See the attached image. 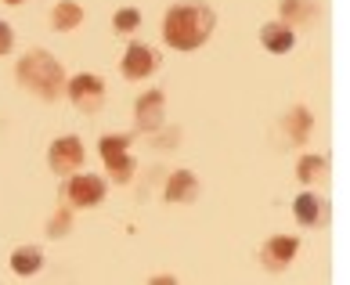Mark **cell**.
<instances>
[{"label": "cell", "instance_id": "1", "mask_svg": "<svg viewBox=\"0 0 350 285\" xmlns=\"http://www.w3.org/2000/svg\"><path fill=\"white\" fill-rule=\"evenodd\" d=\"M213 8L206 4H180V8H170L163 18V40L177 47V51H196L210 40L213 33Z\"/></svg>", "mask_w": 350, "mask_h": 285}, {"label": "cell", "instance_id": "2", "mask_svg": "<svg viewBox=\"0 0 350 285\" xmlns=\"http://www.w3.org/2000/svg\"><path fill=\"white\" fill-rule=\"evenodd\" d=\"M15 76H18V83L25 90H33L36 98H44V101H58V94H66V69H62V62L58 58H51L47 51H29L25 58H18V66H15Z\"/></svg>", "mask_w": 350, "mask_h": 285}, {"label": "cell", "instance_id": "3", "mask_svg": "<svg viewBox=\"0 0 350 285\" xmlns=\"http://www.w3.org/2000/svg\"><path fill=\"white\" fill-rule=\"evenodd\" d=\"M66 94L72 98V105L80 112H87V116L105 105V83H101V76H94V72L72 76V80L66 83Z\"/></svg>", "mask_w": 350, "mask_h": 285}, {"label": "cell", "instance_id": "4", "mask_svg": "<svg viewBox=\"0 0 350 285\" xmlns=\"http://www.w3.org/2000/svg\"><path fill=\"white\" fill-rule=\"evenodd\" d=\"M126 145H131L126 134H105L101 137V159H105L109 174L116 180H131L134 177V159L126 155Z\"/></svg>", "mask_w": 350, "mask_h": 285}, {"label": "cell", "instance_id": "5", "mask_svg": "<svg viewBox=\"0 0 350 285\" xmlns=\"http://www.w3.org/2000/svg\"><path fill=\"white\" fill-rule=\"evenodd\" d=\"M47 163H51L55 174H76L83 166V141L76 134L58 137L55 145H51V152H47Z\"/></svg>", "mask_w": 350, "mask_h": 285}, {"label": "cell", "instance_id": "6", "mask_svg": "<svg viewBox=\"0 0 350 285\" xmlns=\"http://www.w3.org/2000/svg\"><path fill=\"white\" fill-rule=\"evenodd\" d=\"M66 195L72 206H98L101 199H105V180H101L98 174H76L69 180Z\"/></svg>", "mask_w": 350, "mask_h": 285}, {"label": "cell", "instance_id": "7", "mask_svg": "<svg viewBox=\"0 0 350 285\" xmlns=\"http://www.w3.org/2000/svg\"><path fill=\"white\" fill-rule=\"evenodd\" d=\"M159 69V58H155V51L148 44H131L123 55V76L126 80H145Z\"/></svg>", "mask_w": 350, "mask_h": 285}, {"label": "cell", "instance_id": "8", "mask_svg": "<svg viewBox=\"0 0 350 285\" xmlns=\"http://www.w3.org/2000/svg\"><path fill=\"white\" fill-rule=\"evenodd\" d=\"M163 105H166V98H163V90H148V94H141L137 98V131H145V134H152V131H159L163 126Z\"/></svg>", "mask_w": 350, "mask_h": 285}, {"label": "cell", "instance_id": "9", "mask_svg": "<svg viewBox=\"0 0 350 285\" xmlns=\"http://www.w3.org/2000/svg\"><path fill=\"white\" fill-rule=\"evenodd\" d=\"M296 249H300V239L278 235V239H271V242L264 245V264H267L271 271H282V267L296 256Z\"/></svg>", "mask_w": 350, "mask_h": 285}, {"label": "cell", "instance_id": "10", "mask_svg": "<svg viewBox=\"0 0 350 285\" xmlns=\"http://www.w3.org/2000/svg\"><path fill=\"white\" fill-rule=\"evenodd\" d=\"M260 40L271 55H285V51L296 47V33H293V25H285V22H267L260 29Z\"/></svg>", "mask_w": 350, "mask_h": 285}, {"label": "cell", "instance_id": "11", "mask_svg": "<svg viewBox=\"0 0 350 285\" xmlns=\"http://www.w3.org/2000/svg\"><path fill=\"white\" fill-rule=\"evenodd\" d=\"M199 195V180L188 170H177L170 180H166V202H191Z\"/></svg>", "mask_w": 350, "mask_h": 285}, {"label": "cell", "instance_id": "12", "mask_svg": "<svg viewBox=\"0 0 350 285\" xmlns=\"http://www.w3.org/2000/svg\"><path fill=\"white\" fill-rule=\"evenodd\" d=\"M40 264H44L40 245H18V249L11 253V271H15V275H36Z\"/></svg>", "mask_w": 350, "mask_h": 285}, {"label": "cell", "instance_id": "13", "mask_svg": "<svg viewBox=\"0 0 350 285\" xmlns=\"http://www.w3.org/2000/svg\"><path fill=\"white\" fill-rule=\"evenodd\" d=\"M51 22H55L58 33H69V29H76V25L83 22V8L72 4V0H62V4L55 8V15H51Z\"/></svg>", "mask_w": 350, "mask_h": 285}, {"label": "cell", "instance_id": "14", "mask_svg": "<svg viewBox=\"0 0 350 285\" xmlns=\"http://www.w3.org/2000/svg\"><path fill=\"white\" fill-rule=\"evenodd\" d=\"M293 210H296V220H300L304 228H310V224H318V220H321V202H318V195H310V191L296 195Z\"/></svg>", "mask_w": 350, "mask_h": 285}, {"label": "cell", "instance_id": "15", "mask_svg": "<svg viewBox=\"0 0 350 285\" xmlns=\"http://www.w3.org/2000/svg\"><path fill=\"white\" fill-rule=\"evenodd\" d=\"M285 131H289V137L296 141V145H304L307 134H310V112H307L304 105H296V109L289 112V120H285Z\"/></svg>", "mask_w": 350, "mask_h": 285}, {"label": "cell", "instance_id": "16", "mask_svg": "<svg viewBox=\"0 0 350 285\" xmlns=\"http://www.w3.org/2000/svg\"><path fill=\"white\" fill-rule=\"evenodd\" d=\"M314 0H282V15H285V22H310L314 18Z\"/></svg>", "mask_w": 350, "mask_h": 285}, {"label": "cell", "instance_id": "17", "mask_svg": "<svg viewBox=\"0 0 350 285\" xmlns=\"http://www.w3.org/2000/svg\"><path fill=\"white\" fill-rule=\"evenodd\" d=\"M321 170H325V159H321V155H304V159L296 163V177L300 180H314Z\"/></svg>", "mask_w": 350, "mask_h": 285}, {"label": "cell", "instance_id": "18", "mask_svg": "<svg viewBox=\"0 0 350 285\" xmlns=\"http://www.w3.org/2000/svg\"><path fill=\"white\" fill-rule=\"evenodd\" d=\"M112 25H116V33H131V29H137V25H141V11H134V8L116 11Z\"/></svg>", "mask_w": 350, "mask_h": 285}, {"label": "cell", "instance_id": "19", "mask_svg": "<svg viewBox=\"0 0 350 285\" xmlns=\"http://www.w3.org/2000/svg\"><path fill=\"white\" fill-rule=\"evenodd\" d=\"M66 231H69V210H62V213H55V217H51V228H47V235H66Z\"/></svg>", "mask_w": 350, "mask_h": 285}, {"label": "cell", "instance_id": "20", "mask_svg": "<svg viewBox=\"0 0 350 285\" xmlns=\"http://www.w3.org/2000/svg\"><path fill=\"white\" fill-rule=\"evenodd\" d=\"M11 44H15V36H11V25H8V22H0V55H8Z\"/></svg>", "mask_w": 350, "mask_h": 285}, {"label": "cell", "instance_id": "21", "mask_svg": "<svg viewBox=\"0 0 350 285\" xmlns=\"http://www.w3.org/2000/svg\"><path fill=\"white\" fill-rule=\"evenodd\" d=\"M8 4H22V0H8Z\"/></svg>", "mask_w": 350, "mask_h": 285}]
</instances>
